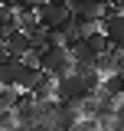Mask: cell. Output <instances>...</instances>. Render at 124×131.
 Wrapping results in <instances>:
<instances>
[{"label":"cell","instance_id":"obj_12","mask_svg":"<svg viewBox=\"0 0 124 131\" xmlns=\"http://www.w3.org/2000/svg\"><path fill=\"white\" fill-rule=\"evenodd\" d=\"M3 56H7V52H3V33H0V59H3Z\"/></svg>","mask_w":124,"mask_h":131},{"label":"cell","instance_id":"obj_9","mask_svg":"<svg viewBox=\"0 0 124 131\" xmlns=\"http://www.w3.org/2000/svg\"><path fill=\"white\" fill-rule=\"evenodd\" d=\"M20 95H23V92H16V89H3V85H0V112H13L16 102H20Z\"/></svg>","mask_w":124,"mask_h":131},{"label":"cell","instance_id":"obj_1","mask_svg":"<svg viewBox=\"0 0 124 131\" xmlns=\"http://www.w3.org/2000/svg\"><path fill=\"white\" fill-rule=\"evenodd\" d=\"M36 69L46 72V75H52V79H62V75L72 72V56H69V49L62 46V43L46 46L39 56H36Z\"/></svg>","mask_w":124,"mask_h":131},{"label":"cell","instance_id":"obj_3","mask_svg":"<svg viewBox=\"0 0 124 131\" xmlns=\"http://www.w3.org/2000/svg\"><path fill=\"white\" fill-rule=\"evenodd\" d=\"M52 98H56V102H85L88 92H85V85H82V79H78L75 72H69V75L56 79V92H52Z\"/></svg>","mask_w":124,"mask_h":131},{"label":"cell","instance_id":"obj_8","mask_svg":"<svg viewBox=\"0 0 124 131\" xmlns=\"http://www.w3.org/2000/svg\"><path fill=\"white\" fill-rule=\"evenodd\" d=\"M16 30V10L13 3H0V33H10Z\"/></svg>","mask_w":124,"mask_h":131},{"label":"cell","instance_id":"obj_6","mask_svg":"<svg viewBox=\"0 0 124 131\" xmlns=\"http://www.w3.org/2000/svg\"><path fill=\"white\" fill-rule=\"evenodd\" d=\"M52 92H56V79L46 75V72H36V79H33L26 95H33L36 102H46V98H52Z\"/></svg>","mask_w":124,"mask_h":131},{"label":"cell","instance_id":"obj_10","mask_svg":"<svg viewBox=\"0 0 124 131\" xmlns=\"http://www.w3.org/2000/svg\"><path fill=\"white\" fill-rule=\"evenodd\" d=\"M10 3H13V7H33V10H36L43 0H10Z\"/></svg>","mask_w":124,"mask_h":131},{"label":"cell","instance_id":"obj_14","mask_svg":"<svg viewBox=\"0 0 124 131\" xmlns=\"http://www.w3.org/2000/svg\"><path fill=\"white\" fill-rule=\"evenodd\" d=\"M121 102H124V95H121Z\"/></svg>","mask_w":124,"mask_h":131},{"label":"cell","instance_id":"obj_7","mask_svg":"<svg viewBox=\"0 0 124 131\" xmlns=\"http://www.w3.org/2000/svg\"><path fill=\"white\" fill-rule=\"evenodd\" d=\"M98 92L108 98H121L124 95V72H111V75H101V85Z\"/></svg>","mask_w":124,"mask_h":131},{"label":"cell","instance_id":"obj_13","mask_svg":"<svg viewBox=\"0 0 124 131\" xmlns=\"http://www.w3.org/2000/svg\"><path fill=\"white\" fill-rule=\"evenodd\" d=\"M0 3H10V0H0Z\"/></svg>","mask_w":124,"mask_h":131},{"label":"cell","instance_id":"obj_11","mask_svg":"<svg viewBox=\"0 0 124 131\" xmlns=\"http://www.w3.org/2000/svg\"><path fill=\"white\" fill-rule=\"evenodd\" d=\"M108 3L114 7V10H121V13H124V0H108Z\"/></svg>","mask_w":124,"mask_h":131},{"label":"cell","instance_id":"obj_2","mask_svg":"<svg viewBox=\"0 0 124 131\" xmlns=\"http://www.w3.org/2000/svg\"><path fill=\"white\" fill-rule=\"evenodd\" d=\"M36 20H39L43 30H62L72 20V10H69L65 0H43L36 7Z\"/></svg>","mask_w":124,"mask_h":131},{"label":"cell","instance_id":"obj_4","mask_svg":"<svg viewBox=\"0 0 124 131\" xmlns=\"http://www.w3.org/2000/svg\"><path fill=\"white\" fill-rule=\"evenodd\" d=\"M3 52L10 56V59H26L33 52V39H30V33H23V30H10V33H3Z\"/></svg>","mask_w":124,"mask_h":131},{"label":"cell","instance_id":"obj_5","mask_svg":"<svg viewBox=\"0 0 124 131\" xmlns=\"http://www.w3.org/2000/svg\"><path fill=\"white\" fill-rule=\"evenodd\" d=\"M101 33L111 43V49H124V13H111L101 20Z\"/></svg>","mask_w":124,"mask_h":131}]
</instances>
